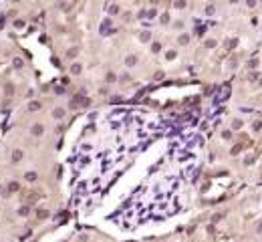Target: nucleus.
<instances>
[{"instance_id": "nucleus-3", "label": "nucleus", "mask_w": 262, "mask_h": 242, "mask_svg": "<svg viewBox=\"0 0 262 242\" xmlns=\"http://www.w3.org/2000/svg\"><path fill=\"white\" fill-rule=\"evenodd\" d=\"M20 158H22V151H14V154H12V159L14 161H18Z\"/></svg>"}, {"instance_id": "nucleus-4", "label": "nucleus", "mask_w": 262, "mask_h": 242, "mask_svg": "<svg viewBox=\"0 0 262 242\" xmlns=\"http://www.w3.org/2000/svg\"><path fill=\"white\" fill-rule=\"evenodd\" d=\"M26 180L28 182H34V180H36V173H26Z\"/></svg>"}, {"instance_id": "nucleus-1", "label": "nucleus", "mask_w": 262, "mask_h": 242, "mask_svg": "<svg viewBox=\"0 0 262 242\" xmlns=\"http://www.w3.org/2000/svg\"><path fill=\"white\" fill-rule=\"evenodd\" d=\"M32 133H34V135H40V133H42V125H34V127H32Z\"/></svg>"}, {"instance_id": "nucleus-2", "label": "nucleus", "mask_w": 262, "mask_h": 242, "mask_svg": "<svg viewBox=\"0 0 262 242\" xmlns=\"http://www.w3.org/2000/svg\"><path fill=\"white\" fill-rule=\"evenodd\" d=\"M55 117H57V119H63V117H65V111H63V109H57V111H55Z\"/></svg>"}]
</instances>
